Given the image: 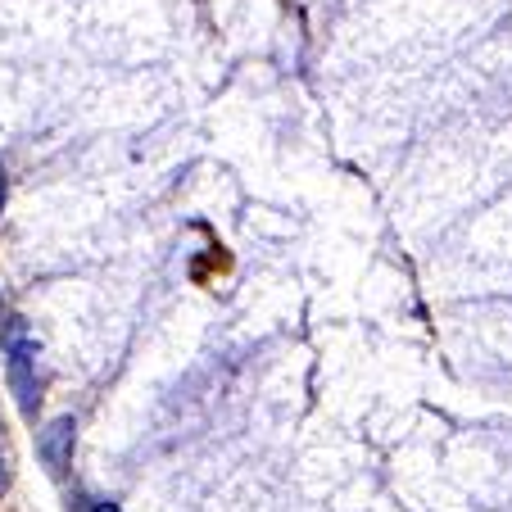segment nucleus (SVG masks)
Wrapping results in <instances>:
<instances>
[{
    "mask_svg": "<svg viewBox=\"0 0 512 512\" xmlns=\"http://www.w3.org/2000/svg\"><path fill=\"white\" fill-rule=\"evenodd\" d=\"M0 349H5V358H10V386L14 395H19V408L23 413H37V336H32V327L23 318H10L5 322V336H0Z\"/></svg>",
    "mask_w": 512,
    "mask_h": 512,
    "instance_id": "1",
    "label": "nucleus"
},
{
    "mask_svg": "<svg viewBox=\"0 0 512 512\" xmlns=\"http://www.w3.org/2000/svg\"><path fill=\"white\" fill-rule=\"evenodd\" d=\"M73 440H78V422H73V417H55V422L41 431L37 454H41V463L50 467V476L68 472V463H73Z\"/></svg>",
    "mask_w": 512,
    "mask_h": 512,
    "instance_id": "2",
    "label": "nucleus"
},
{
    "mask_svg": "<svg viewBox=\"0 0 512 512\" xmlns=\"http://www.w3.org/2000/svg\"><path fill=\"white\" fill-rule=\"evenodd\" d=\"M91 512H123V508H118V503H109V499H100V503H96V508H91Z\"/></svg>",
    "mask_w": 512,
    "mask_h": 512,
    "instance_id": "3",
    "label": "nucleus"
},
{
    "mask_svg": "<svg viewBox=\"0 0 512 512\" xmlns=\"http://www.w3.org/2000/svg\"><path fill=\"white\" fill-rule=\"evenodd\" d=\"M0 204H5V168H0Z\"/></svg>",
    "mask_w": 512,
    "mask_h": 512,
    "instance_id": "4",
    "label": "nucleus"
},
{
    "mask_svg": "<svg viewBox=\"0 0 512 512\" xmlns=\"http://www.w3.org/2000/svg\"><path fill=\"white\" fill-rule=\"evenodd\" d=\"M0 490H5V463H0Z\"/></svg>",
    "mask_w": 512,
    "mask_h": 512,
    "instance_id": "5",
    "label": "nucleus"
}]
</instances>
